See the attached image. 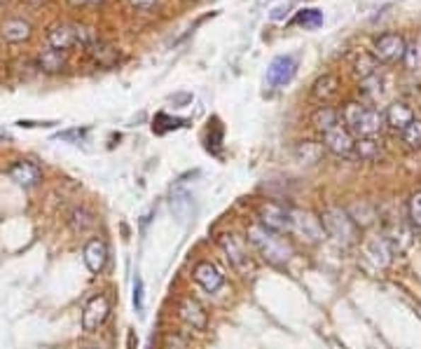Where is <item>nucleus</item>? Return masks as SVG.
<instances>
[{"mask_svg": "<svg viewBox=\"0 0 421 349\" xmlns=\"http://www.w3.org/2000/svg\"><path fill=\"white\" fill-rule=\"evenodd\" d=\"M248 241L267 263L277 265V268L288 265L290 258L295 256L293 244H290V241L283 237V234L274 232V230H267V227L260 225V223H253L248 227Z\"/></svg>", "mask_w": 421, "mask_h": 349, "instance_id": "1", "label": "nucleus"}, {"mask_svg": "<svg viewBox=\"0 0 421 349\" xmlns=\"http://www.w3.org/2000/svg\"><path fill=\"white\" fill-rule=\"evenodd\" d=\"M342 125L354 134V139H377L381 129L386 127L384 113L377 108H367L363 103L349 101L340 113Z\"/></svg>", "mask_w": 421, "mask_h": 349, "instance_id": "2", "label": "nucleus"}, {"mask_svg": "<svg viewBox=\"0 0 421 349\" xmlns=\"http://www.w3.org/2000/svg\"><path fill=\"white\" fill-rule=\"evenodd\" d=\"M94 42H96L94 28L84 24H68V21H61V24L50 26L47 31V45L52 50L68 52L71 47H91Z\"/></svg>", "mask_w": 421, "mask_h": 349, "instance_id": "3", "label": "nucleus"}, {"mask_svg": "<svg viewBox=\"0 0 421 349\" xmlns=\"http://www.w3.org/2000/svg\"><path fill=\"white\" fill-rule=\"evenodd\" d=\"M321 225H323L328 237H333L335 241H340L344 246H351L356 241L358 227L349 218L347 209H340V207L325 209L323 216H321Z\"/></svg>", "mask_w": 421, "mask_h": 349, "instance_id": "4", "label": "nucleus"}, {"mask_svg": "<svg viewBox=\"0 0 421 349\" xmlns=\"http://www.w3.org/2000/svg\"><path fill=\"white\" fill-rule=\"evenodd\" d=\"M258 216H260V225H265L267 230H274L279 234L293 232V209H286L283 204L267 202L260 207Z\"/></svg>", "mask_w": 421, "mask_h": 349, "instance_id": "5", "label": "nucleus"}, {"mask_svg": "<svg viewBox=\"0 0 421 349\" xmlns=\"http://www.w3.org/2000/svg\"><path fill=\"white\" fill-rule=\"evenodd\" d=\"M218 244H220V248H223V253L227 256L229 265H232L239 275H248V272L253 270V261L246 251V244H243V241L232 232L223 234V237L218 239Z\"/></svg>", "mask_w": 421, "mask_h": 349, "instance_id": "6", "label": "nucleus"}, {"mask_svg": "<svg viewBox=\"0 0 421 349\" xmlns=\"http://www.w3.org/2000/svg\"><path fill=\"white\" fill-rule=\"evenodd\" d=\"M405 45H408V40H405L400 33H381L377 40H374L372 57L377 59V62H381V64L403 62Z\"/></svg>", "mask_w": 421, "mask_h": 349, "instance_id": "7", "label": "nucleus"}, {"mask_svg": "<svg viewBox=\"0 0 421 349\" xmlns=\"http://www.w3.org/2000/svg\"><path fill=\"white\" fill-rule=\"evenodd\" d=\"M295 71H297V59L293 55H281V57H274L270 68H267V87L277 89L288 85L290 80L295 78Z\"/></svg>", "mask_w": 421, "mask_h": 349, "instance_id": "8", "label": "nucleus"}, {"mask_svg": "<svg viewBox=\"0 0 421 349\" xmlns=\"http://www.w3.org/2000/svg\"><path fill=\"white\" fill-rule=\"evenodd\" d=\"M110 314V300L105 295H94L82 309V328L87 333H96L105 324Z\"/></svg>", "mask_w": 421, "mask_h": 349, "instance_id": "9", "label": "nucleus"}, {"mask_svg": "<svg viewBox=\"0 0 421 349\" xmlns=\"http://www.w3.org/2000/svg\"><path fill=\"white\" fill-rule=\"evenodd\" d=\"M293 232L300 234L309 244H318V241L325 237L321 218H313L309 211H302V209H293Z\"/></svg>", "mask_w": 421, "mask_h": 349, "instance_id": "10", "label": "nucleus"}, {"mask_svg": "<svg viewBox=\"0 0 421 349\" xmlns=\"http://www.w3.org/2000/svg\"><path fill=\"white\" fill-rule=\"evenodd\" d=\"M323 146H325V150H330V153L337 157H351L354 155V148H356V139L344 125H337L335 129L323 134Z\"/></svg>", "mask_w": 421, "mask_h": 349, "instance_id": "11", "label": "nucleus"}, {"mask_svg": "<svg viewBox=\"0 0 421 349\" xmlns=\"http://www.w3.org/2000/svg\"><path fill=\"white\" fill-rule=\"evenodd\" d=\"M192 277H195V282L204 288V291H209V293H216L223 288L225 284V275H223V270L218 268L216 263H211V261H202V263H197L195 265V272H192Z\"/></svg>", "mask_w": 421, "mask_h": 349, "instance_id": "12", "label": "nucleus"}, {"mask_svg": "<svg viewBox=\"0 0 421 349\" xmlns=\"http://www.w3.org/2000/svg\"><path fill=\"white\" fill-rule=\"evenodd\" d=\"M363 253H365L367 261L379 270L388 268L393 261V251H391V246H388V241L384 237H370L367 239L363 244Z\"/></svg>", "mask_w": 421, "mask_h": 349, "instance_id": "13", "label": "nucleus"}, {"mask_svg": "<svg viewBox=\"0 0 421 349\" xmlns=\"http://www.w3.org/2000/svg\"><path fill=\"white\" fill-rule=\"evenodd\" d=\"M7 173H10V178L21 188H33L40 183V178H42L40 166L35 162H30V159H19V162H14Z\"/></svg>", "mask_w": 421, "mask_h": 349, "instance_id": "14", "label": "nucleus"}, {"mask_svg": "<svg viewBox=\"0 0 421 349\" xmlns=\"http://www.w3.org/2000/svg\"><path fill=\"white\" fill-rule=\"evenodd\" d=\"M178 316L188 326H192L195 331H204L206 324H209V314H206V309L202 307V302L195 298H183L178 302Z\"/></svg>", "mask_w": 421, "mask_h": 349, "instance_id": "15", "label": "nucleus"}, {"mask_svg": "<svg viewBox=\"0 0 421 349\" xmlns=\"http://www.w3.org/2000/svg\"><path fill=\"white\" fill-rule=\"evenodd\" d=\"M82 258L91 275H98V272H103L105 263H108V246H105L103 239H89L87 244H84Z\"/></svg>", "mask_w": 421, "mask_h": 349, "instance_id": "16", "label": "nucleus"}, {"mask_svg": "<svg viewBox=\"0 0 421 349\" xmlns=\"http://www.w3.org/2000/svg\"><path fill=\"white\" fill-rule=\"evenodd\" d=\"M340 94V78L333 73H325V75H321V78L313 82V87H311V96L316 98V101L321 103H330L333 98Z\"/></svg>", "mask_w": 421, "mask_h": 349, "instance_id": "17", "label": "nucleus"}, {"mask_svg": "<svg viewBox=\"0 0 421 349\" xmlns=\"http://www.w3.org/2000/svg\"><path fill=\"white\" fill-rule=\"evenodd\" d=\"M384 120H386V125L396 129V132H403L405 127H408L412 120H415V113H412V108L408 103H403V101H396L391 103L386 108L384 113Z\"/></svg>", "mask_w": 421, "mask_h": 349, "instance_id": "18", "label": "nucleus"}, {"mask_svg": "<svg viewBox=\"0 0 421 349\" xmlns=\"http://www.w3.org/2000/svg\"><path fill=\"white\" fill-rule=\"evenodd\" d=\"M30 24L26 19H7L3 26H0V35H3L5 42H24L30 38Z\"/></svg>", "mask_w": 421, "mask_h": 349, "instance_id": "19", "label": "nucleus"}, {"mask_svg": "<svg viewBox=\"0 0 421 349\" xmlns=\"http://www.w3.org/2000/svg\"><path fill=\"white\" fill-rule=\"evenodd\" d=\"M311 125L316 127L321 134H325V132H330V129H335L337 125H342V118L335 108H330V105H321V108L311 113Z\"/></svg>", "mask_w": 421, "mask_h": 349, "instance_id": "20", "label": "nucleus"}, {"mask_svg": "<svg viewBox=\"0 0 421 349\" xmlns=\"http://www.w3.org/2000/svg\"><path fill=\"white\" fill-rule=\"evenodd\" d=\"M384 239L388 241V246H391L393 253H403L412 241V230L410 227H405L403 223H398V225H391L384 232Z\"/></svg>", "mask_w": 421, "mask_h": 349, "instance_id": "21", "label": "nucleus"}, {"mask_svg": "<svg viewBox=\"0 0 421 349\" xmlns=\"http://www.w3.org/2000/svg\"><path fill=\"white\" fill-rule=\"evenodd\" d=\"M38 68L45 73H61L66 68V52L61 50H45L38 55Z\"/></svg>", "mask_w": 421, "mask_h": 349, "instance_id": "22", "label": "nucleus"}, {"mask_svg": "<svg viewBox=\"0 0 421 349\" xmlns=\"http://www.w3.org/2000/svg\"><path fill=\"white\" fill-rule=\"evenodd\" d=\"M347 214H349L351 221H354L356 227H370L374 223V218H377V211H374L372 204H367V202L351 204V207L347 209Z\"/></svg>", "mask_w": 421, "mask_h": 349, "instance_id": "23", "label": "nucleus"}, {"mask_svg": "<svg viewBox=\"0 0 421 349\" xmlns=\"http://www.w3.org/2000/svg\"><path fill=\"white\" fill-rule=\"evenodd\" d=\"M354 155L365 159V162H372V159H377L381 155V141H379V136H377V139H356Z\"/></svg>", "mask_w": 421, "mask_h": 349, "instance_id": "24", "label": "nucleus"}, {"mask_svg": "<svg viewBox=\"0 0 421 349\" xmlns=\"http://www.w3.org/2000/svg\"><path fill=\"white\" fill-rule=\"evenodd\" d=\"M89 52H91V59L98 64V66H103V68H110V66H115L117 64V50H113V47H108V45H98V42H94L89 47Z\"/></svg>", "mask_w": 421, "mask_h": 349, "instance_id": "25", "label": "nucleus"}, {"mask_svg": "<svg viewBox=\"0 0 421 349\" xmlns=\"http://www.w3.org/2000/svg\"><path fill=\"white\" fill-rule=\"evenodd\" d=\"M377 68H379V62L372 55H367V52H363V55L354 62V73L361 80H367V78H372V75H377Z\"/></svg>", "mask_w": 421, "mask_h": 349, "instance_id": "26", "label": "nucleus"}, {"mask_svg": "<svg viewBox=\"0 0 421 349\" xmlns=\"http://www.w3.org/2000/svg\"><path fill=\"white\" fill-rule=\"evenodd\" d=\"M403 66L408 71H421V40L415 38L405 45V55H403Z\"/></svg>", "mask_w": 421, "mask_h": 349, "instance_id": "27", "label": "nucleus"}, {"mask_svg": "<svg viewBox=\"0 0 421 349\" xmlns=\"http://www.w3.org/2000/svg\"><path fill=\"white\" fill-rule=\"evenodd\" d=\"M293 21L297 26H304V28H318L323 24V12L316 10V7H307V10L297 12Z\"/></svg>", "mask_w": 421, "mask_h": 349, "instance_id": "28", "label": "nucleus"}, {"mask_svg": "<svg viewBox=\"0 0 421 349\" xmlns=\"http://www.w3.org/2000/svg\"><path fill=\"white\" fill-rule=\"evenodd\" d=\"M295 155H297V159L304 164H313V162H318L321 159V155H323V148L318 146V143H313V141H304V143H300L297 146V150H295Z\"/></svg>", "mask_w": 421, "mask_h": 349, "instance_id": "29", "label": "nucleus"}, {"mask_svg": "<svg viewBox=\"0 0 421 349\" xmlns=\"http://www.w3.org/2000/svg\"><path fill=\"white\" fill-rule=\"evenodd\" d=\"M94 225H96V221H94V216H91L89 211L75 209L73 214H71V227H73L75 232H87V230H91Z\"/></svg>", "mask_w": 421, "mask_h": 349, "instance_id": "30", "label": "nucleus"}, {"mask_svg": "<svg viewBox=\"0 0 421 349\" xmlns=\"http://www.w3.org/2000/svg\"><path fill=\"white\" fill-rule=\"evenodd\" d=\"M403 141L408 143L410 148H415V150H419L421 148V120H412V122L403 129Z\"/></svg>", "mask_w": 421, "mask_h": 349, "instance_id": "31", "label": "nucleus"}, {"mask_svg": "<svg viewBox=\"0 0 421 349\" xmlns=\"http://www.w3.org/2000/svg\"><path fill=\"white\" fill-rule=\"evenodd\" d=\"M410 221L415 227H421V193L412 195L410 200Z\"/></svg>", "mask_w": 421, "mask_h": 349, "instance_id": "32", "label": "nucleus"}, {"mask_svg": "<svg viewBox=\"0 0 421 349\" xmlns=\"http://www.w3.org/2000/svg\"><path fill=\"white\" fill-rule=\"evenodd\" d=\"M134 305L136 309H143V279L141 277H136V282H134Z\"/></svg>", "mask_w": 421, "mask_h": 349, "instance_id": "33", "label": "nucleus"}, {"mask_svg": "<svg viewBox=\"0 0 421 349\" xmlns=\"http://www.w3.org/2000/svg\"><path fill=\"white\" fill-rule=\"evenodd\" d=\"M129 3H132L136 10H150V7L157 3V0H129Z\"/></svg>", "mask_w": 421, "mask_h": 349, "instance_id": "34", "label": "nucleus"}, {"mask_svg": "<svg viewBox=\"0 0 421 349\" xmlns=\"http://www.w3.org/2000/svg\"><path fill=\"white\" fill-rule=\"evenodd\" d=\"M82 134H84L82 129H71V132H64V134H59V139L68 141V139H75V136H82Z\"/></svg>", "mask_w": 421, "mask_h": 349, "instance_id": "35", "label": "nucleus"}, {"mask_svg": "<svg viewBox=\"0 0 421 349\" xmlns=\"http://www.w3.org/2000/svg\"><path fill=\"white\" fill-rule=\"evenodd\" d=\"M73 7H82V5H96V3H103V0H68Z\"/></svg>", "mask_w": 421, "mask_h": 349, "instance_id": "36", "label": "nucleus"}, {"mask_svg": "<svg viewBox=\"0 0 421 349\" xmlns=\"http://www.w3.org/2000/svg\"><path fill=\"white\" fill-rule=\"evenodd\" d=\"M87 349H98V347H87Z\"/></svg>", "mask_w": 421, "mask_h": 349, "instance_id": "37", "label": "nucleus"}, {"mask_svg": "<svg viewBox=\"0 0 421 349\" xmlns=\"http://www.w3.org/2000/svg\"><path fill=\"white\" fill-rule=\"evenodd\" d=\"M0 3H5V0H0Z\"/></svg>", "mask_w": 421, "mask_h": 349, "instance_id": "38", "label": "nucleus"}]
</instances>
